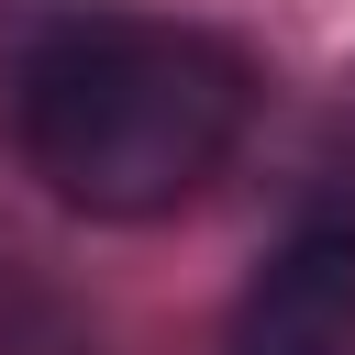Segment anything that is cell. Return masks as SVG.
<instances>
[{
  "instance_id": "cell-1",
  "label": "cell",
  "mask_w": 355,
  "mask_h": 355,
  "mask_svg": "<svg viewBox=\"0 0 355 355\" xmlns=\"http://www.w3.org/2000/svg\"><path fill=\"white\" fill-rule=\"evenodd\" d=\"M255 122L244 44L155 11H67L11 55V144L89 222L189 211Z\"/></svg>"
},
{
  "instance_id": "cell-2",
  "label": "cell",
  "mask_w": 355,
  "mask_h": 355,
  "mask_svg": "<svg viewBox=\"0 0 355 355\" xmlns=\"http://www.w3.org/2000/svg\"><path fill=\"white\" fill-rule=\"evenodd\" d=\"M233 355H355V211H322L266 255Z\"/></svg>"
}]
</instances>
